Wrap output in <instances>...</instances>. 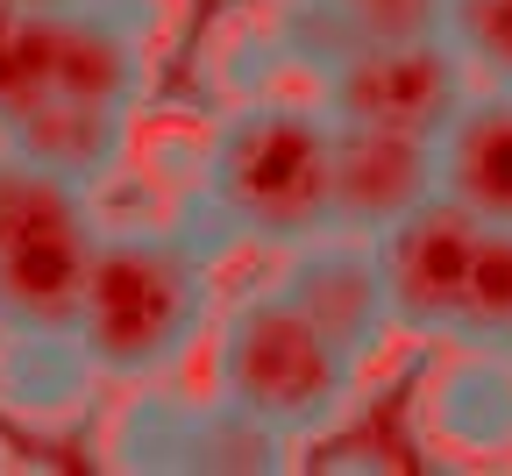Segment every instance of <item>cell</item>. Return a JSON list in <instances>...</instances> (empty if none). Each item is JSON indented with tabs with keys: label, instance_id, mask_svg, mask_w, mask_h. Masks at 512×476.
Instances as JSON below:
<instances>
[{
	"label": "cell",
	"instance_id": "cell-1",
	"mask_svg": "<svg viewBox=\"0 0 512 476\" xmlns=\"http://www.w3.org/2000/svg\"><path fill=\"white\" fill-rule=\"evenodd\" d=\"M200 221L228 242L299 249L335 228V121L320 100L264 93L221 114L200 157Z\"/></svg>",
	"mask_w": 512,
	"mask_h": 476
},
{
	"label": "cell",
	"instance_id": "cell-7",
	"mask_svg": "<svg viewBox=\"0 0 512 476\" xmlns=\"http://www.w3.org/2000/svg\"><path fill=\"white\" fill-rule=\"evenodd\" d=\"M114 462L121 469H285L292 441H278L271 427H256L249 413L214 391V398H136L114 427Z\"/></svg>",
	"mask_w": 512,
	"mask_h": 476
},
{
	"label": "cell",
	"instance_id": "cell-12",
	"mask_svg": "<svg viewBox=\"0 0 512 476\" xmlns=\"http://www.w3.org/2000/svg\"><path fill=\"white\" fill-rule=\"evenodd\" d=\"M0 143L15 157L72 178V185H100L121 171L128 157V107H100V100H72V93H43L36 107H22L15 121H0Z\"/></svg>",
	"mask_w": 512,
	"mask_h": 476
},
{
	"label": "cell",
	"instance_id": "cell-18",
	"mask_svg": "<svg viewBox=\"0 0 512 476\" xmlns=\"http://www.w3.org/2000/svg\"><path fill=\"white\" fill-rule=\"evenodd\" d=\"M498 356H505V363H512V334H505V342H498Z\"/></svg>",
	"mask_w": 512,
	"mask_h": 476
},
{
	"label": "cell",
	"instance_id": "cell-8",
	"mask_svg": "<svg viewBox=\"0 0 512 476\" xmlns=\"http://www.w3.org/2000/svg\"><path fill=\"white\" fill-rule=\"evenodd\" d=\"M328 342H342L356 363H370L384 342H392V299H384V270H377V242L328 228L299 249H285V270L271 278Z\"/></svg>",
	"mask_w": 512,
	"mask_h": 476
},
{
	"label": "cell",
	"instance_id": "cell-11",
	"mask_svg": "<svg viewBox=\"0 0 512 476\" xmlns=\"http://www.w3.org/2000/svg\"><path fill=\"white\" fill-rule=\"evenodd\" d=\"M434 178L441 192L491 228H512V86L477 79L463 107L434 135Z\"/></svg>",
	"mask_w": 512,
	"mask_h": 476
},
{
	"label": "cell",
	"instance_id": "cell-3",
	"mask_svg": "<svg viewBox=\"0 0 512 476\" xmlns=\"http://www.w3.org/2000/svg\"><path fill=\"white\" fill-rule=\"evenodd\" d=\"M356 377L363 363L342 342H328L278 285H256L221 320L214 391L278 441H313L342 427V413L356 405Z\"/></svg>",
	"mask_w": 512,
	"mask_h": 476
},
{
	"label": "cell",
	"instance_id": "cell-15",
	"mask_svg": "<svg viewBox=\"0 0 512 476\" xmlns=\"http://www.w3.org/2000/svg\"><path fill=\"white\" fill-rule=\"evenodd\" d=\"M512 334V228L477 235L470 256V285H463V320H456V349H498Z\"/></svg>",
	"mask_w": 512,
	"mask_h": 476
},
{
	"label": "cell",
	"instance_id": "cell-2",
	"mask_svg": "<svg viewBox=\"0 0 512 476\" xmlns=\"http://www.w3.org/2000/svg\"><path fill=\"white\" fill-rule=\"evenodd\" d=\"M214 313V242L200 228H100L72 342L93 377L150 384L178 370Z\"/></svg>",
	"mask_w": 512,
	"mask_h": 476
},
{
	"label": "cell",
	"instance_id": "cell-13",
	"mask_svg": "<svg viewBox=\"0 0 512 476\" xmlns=\"http://www.w3.org/2000/svg\"><path fill=\"white\" fill-rule=\"evenodd\" d=\"M448 0H285L278 8V50L299 72H328V64L370 36H420L441 29Z\"/></svg>",
	"mask_w": 512,
	"mask_h": 476
},
{
	"label": "cell",
	"instance_id": "cell-16",
	"mask_svg": "<svg viewBox=\"0 0 512 476\" xmlns=\"http://www.w3.org/2000/svg\"><path fill=\"white\" fill-rule=\"evenodd\" d=\"M441 36L463 50V64L477 79L512 86V0H448Z\"/></svg>",
	"mask_w": 512,
	"mask_h": 476
},
{
	"label": "cell",
	"instance_id": "cell-10",
	"mask_svg": "<svg viewBox=\"0 0 512 476\" xmlns=\"http://www.w3.org/2000/svg\"><path fill=\"white\" fill-rule=\"evenodd\" d=\"M434 143L399 128H342L335 121V228L377 235L420 199H434Z\"/></svg>",
	"mask_w": 512,
	"mask_h": 476
},
{
	"label": "cell",
	"instance_id": "cell-6",
	"mask_svg": "<svg viewBox=\"0 0 512 476\" xmlns=\"http://www.w3.org/2000/svg\"><path fill=\"white\" fill-rule=\"evenodd\" d=\"M484 221L456 207L448 192L420 199L413 214L392 228H377V270H384V299H392V327L413 342H456L463 320V285H470V256H477Z\"/></svg>",
	"mask_w": 512,
	"mask_h": 476
},
{
	"label": "cell",
	"instance_id": "cell-17",
	"mask_svg": "<svg viewBox=\"0 0 512 476\" xmlns=\"http://www.w3.org/2000/svg\"><path fill=\"white\" fill-rule=\"evenodd\" d=\"M8 8H64V0H8Z\"/></svg>",
	"mask_w": 512,
	"mask_h": 476
},
{
	"label": "cell",
	"instance_id": "cell-4",
	"mask_svg": "<svg viewBox=\"0 0 512 476\" xmlns=\"http://www.w3.org/2000/svg\"><path fill=\"white\" fill-rule=\"evenodd\" d=\"M100 249L93 192L0 143V327L72 342Z\"/></svg>",
	"mask_w": 512,
	"mask_h": 476
},
{
	"label": "cell",
	"instance_id": "cell-9",
	"mask_svg": "<svg viewBox=\"0 0 512 476\" xmlns=\"http://www.w3.org/2000/svg\"><path fill=\"white\" fill-rule=\"evenodd\" d=\"M143 86H150V50L128 0H64V8H50V93L136 114Z\"/></svg>",
	"mask_w": 512,
	"mask_h": 476
},
{
	"label": "cell",
	"instance_id": "cell-5",
	"mask_svg": "<svg viewBox=\"0 0 512 476\" xmlns=\"http://www.w3.org/2000/svg\"><path fill=\"white\" fill-rule=\"evenodd\" d=\"M470 86L477 72L463 64V50L441 29H420V36H370L342 50L320 72V107L342 128H399L434 143Z\"/></svg>",
	"mask_w": 512,
	"mask_h": 476
},
{
	"label": "cell",
	"instance_id": "cell-14",
	"mask_svg": "<svg viewBox=\"0 0 512 476\" xmlns=\"http://www.w3.org/2000/svg\"><path fill=\"white\" fill-rule=\"evenodd\" d=\"M427 420L463 455H512V363L498 349H463L434 377Z\"/></svg>",
	"mask_w": 512,
	"mask_h": 476
}]
</instances>
